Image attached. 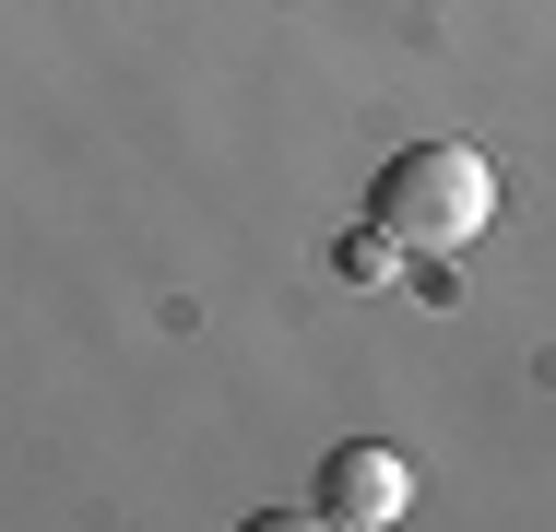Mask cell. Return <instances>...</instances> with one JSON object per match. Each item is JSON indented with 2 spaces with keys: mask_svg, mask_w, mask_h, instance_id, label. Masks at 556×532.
Segmentation results:
<instances>
[{
  "mask_svg": "<svg viewBox=\"0 0 556 532\" xmlns=\"http://www.w3.org/2000/svg\"><path fill=\"white\" fill-rule=\"evenodd\" d=\"M367 225H379L403 261H462V249L497 225V166H485L473 142H415V154L379 166Z\"/></svg>",
  "mask_w": 556,
  "mask_h": 532,
  "instance_id": "1",
  "label": "cell"
},
{
  "mask_svg": "<svg viewBox=\"0 0 556 532\" xmlns=\"http://www.w3.org/2000/svg\"><path fill=\"white\" fill-rule=\"evenodd\" d=\"M415 509V473H403V449H332V473H320V521L343 532H379Z\"/></svg>",
  "mask_w": 556,
  "mask_h": 532,
  "instance_id": "2",
  "label": "cell"
}]
</instances>
